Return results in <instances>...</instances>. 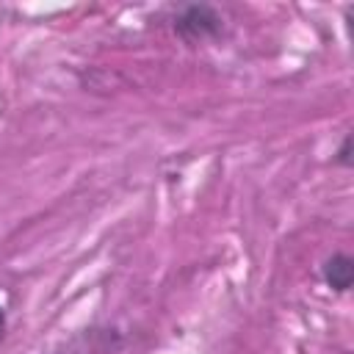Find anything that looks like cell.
Returning <instances> with one entry per match:
<instances>
[{"instance_id":"1","label":"cell","mask_w":354,"mask_h":354,"mask_svg":"<svg viewBox=\"0 0 354 354\" xmlns=\"http://www.w3.org/2000/svg\"><path fill=\"white\" fill-rule=\"evenodd\" d=\"M171 28H174V33L185 44H205V41L221 39V33H224V17L210 3H188V6H180L177 8Z\"/></svg>"},{"instance_id":"3","label":"cell","mask_w":354,"mask_h":354,"mask_svg":"<svg viewBox=\"0 0 354 354\" xmlns=\"http://www.w3.org/2000/svg\"><path fill=\"white\" fill-rule=\"evenodd\" d=\"M332 160H335L337 166H343V169H351V163H354V158H351V133H346V136L340 138V144H337Z\"/></svg>"},{"instance_id":"4","label":"cell","mask_w":354,"mask_h":354,"mask_svg":"<svg viewBox=\"0 0 354 354\" xmlns=\"http://www.w3.org/2000/svg\"><path fill=\"white\" fill-rule=\"evenodd\" d=\"M6 329H8V318H6V307L0 304V343H3V337H6Z\"/></svg>"},{"instance_id":"2","label":"cell","mask_w":354,"mask_h":354,"mask_svg":"<svg viewBox=\"0 0 354 354\" xmlns=\"http://www.w3.org/2000/svg\"><path fill=\"white\" fill-rule=\"evenodd\" d=\"M321 279L335 293H348L354 285V260L346 252H332L321 263Z\"/></svg>"}]
</instances>
